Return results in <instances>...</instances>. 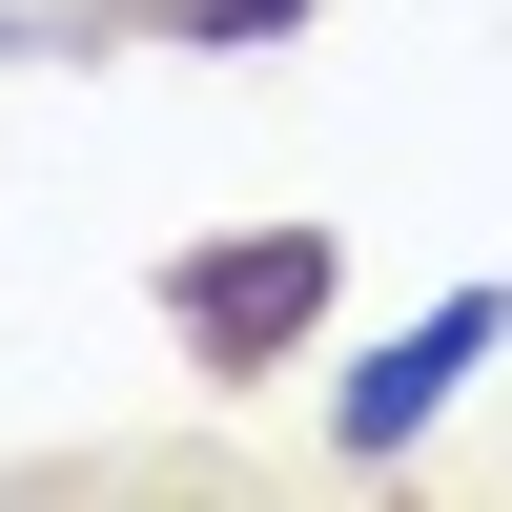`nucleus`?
<instances>
[{
    "label": "nucleus",
    "mask_w": 512,
    "mask_h": 512,
    "mask_svg": "<svg viewBox=\"0 0 512 512\" xmlns=\"http://www.w3.org/2000/svg\"><path fill=\"white\" fill-rule=\"evenodd\" d=\"M144 41H205V62H246V41H308V0H144Z\"/></svg>",
    "instance_id": "nucleus-3"
},
{
    "label": "nucleus",
    "mask_w": 512,
    "mask_h": 512,
    "mask_svg": "<svg viewBox=\"0 0 512 512\" xmlns=\"http://www.w3.org/2000/svg\"><path fill=\"white\" fill-rule=\"evenodd\" d=\"M164 328H185V369H287L328 328V226H205V246H164Z\"/></svg>",
    "instance_id": "nucleus-1"
},
{
    "label": "nucleus",
    "mask_w": 512,
    "mask_h": 512,
    "mask_svg": "<svg viewBox=\"0 0 512 512\" xmlns=\"http://www.w3.org/2000/svg\"><path fill=\"white\" fill-rule=\"evenodd\" d=\"M492 349H512V287H451V308H410V328H390V349H369V369H349V390H328V451H349V472H390V451H410V431H431V410H451V390H472V369H492Z\"/></svg>",
    "instance_id": "nucleus-2"
}]
</instances>
